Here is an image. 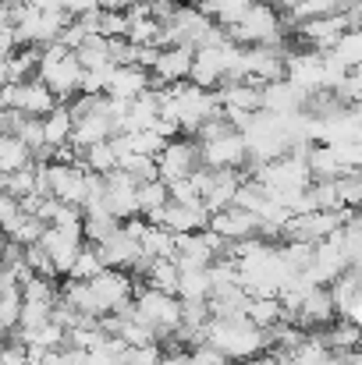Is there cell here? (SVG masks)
I'll return each instance as SVG.
<instances>
[{"instance_id":"1","label":"cell","mask_w":362,"mask_h":365,"mask_svg":"<svg viewBox=\"0 0 362 365\" xmlns=\"http://www.w3.org/2000/svg\"><path fill=\"white\" fill-rule=\"evenodd\" d=\"M203 341L213 344L228 362H235V365L270 351L266 330L252 327L245 316H210V319L203 323Z\"/></svg>"},{"instance_id":"2","label":"cell","mask_w":362,"mask_h":365,"mask_svg":"<svg viewBox=\"0 0 362 365\" xmlns=\"http://www.w3.org/2000/svg\"><path fill=\"white\" fill-rule=\"evenodd\" d=\"M224 36H228L231 43H238V46H281V43H288V39H284V36H288L284 18H281V11H277L273 4H266V0H252L238 21L224 25Z\"/></svg>"},{"instance_id":"3","label":"cell","mask_w":362,"mask_h":365,"mask_svg":"<svg viewBox=\"0 0 362 365\" xmlns=\"http://www.w3.org/2000/svg\"><path fill=\"white\" fill-rule=\"evenodd\" d=\"M128 312H131L139 323H146L156 341L171 337V334L181 327V298H178V294L153 291V287H146V284L135 287V298H131Z\"/></svg>"},{"instance_id":"4","label":"cell","mask_w":362,"mask_h":365,"mask_svg":"<svg viewBox=\"0 0 362 365\" xmlns=\"http://www.w3.org/2000/svg\"><path fill=\"white\" fill-rule=\"evenodd\" d=\"M217 21H210L192 0H178L171 18L164 21V39L160 46H203L210 36H213Z\"/></svg>"},{"instance_id":"5","label":"cell","mask_w":362,"mask_h":365,"mask_svg":"<svg viewBox=\"0 0 362 365\" xmlns=\"http://www.w3.org/2000/svg\"><path fill=\"white\" fill-rule=\"evenodd\" d=\"M348 29H359V7H348V11H338V14H320V18H306V21H295L291 25V36L298 43H306L309 50H331L334 39Z\"/></svg>"},{"instance_id":"6","label":"cell","mask_w":362,"mask_h":365,"mask_svg":"<svg viewBox=\"0 0 362 365\" xmlns=\"http://www.w3.org/2000/svg\"><path fill=\"white\" fill-rule=\"evenodd\" d=\"M54 103H61L39 78H25V82H0V110H18L25 118H43L54 110Z\"/></svg>"},{"instance_id":"7","label":"cell","mask_w":362,"mask_h":365,"mask_svg":"<svg viewBox=\"0 0 362 365\" xmlns=\"http://www.w3.org/2000/svg\"><path fill=\"white\" fill-rule=\"evenodd\" d=\"M89 284V294H93V305H96V316H111V312H124L128 305H131V298H135V280H131V273H124V269H104V273H96L93 280H86Z\"/></svg>"},{"instance_id":"8","label":"cell","mask_w":362,"mask_h":365,"mask_svg":"<svg viewBox=\"0 0 362 365\" xmlns=\"http://www.w3.org/2000/svg\"><path fill=\"white\" fill-rule=\"evenodd\" d=\"M156 160V178L160 181H174V178H188L199 163V142L192 135H174L164 142V149L153 156Z\"/></svg>"},{"instance_id":"9","label":"cell","mask_w":362,"mask_h":365,"mask_svg":"<svg viewBox=\"0 0 362 365\" xmlns=\"http://www.w3.org/2000/svg\"><path fill=\"white\" fill-rule=\"evenodd\" d=\"M146 220L167 227L171 235H196V231H203L210 224V210L203 202H192V206L188 202H167V206L146 213Z\"/></svg>"},{"instance_id":"10","label":"cell","mask_w":362,"mask_h":365,"mask_svg":"<svg viewBox=\"0 0 362 365\" xmlns=\"http://www.w3.org/2000/svg\"><path fill=\"white\" fill-rule=\"evenodd\" d=\"M39 245L46 248V255H50V262H54V269H57V277H61V273H68V266L75 262L79 248L86 245L82 224H64V227H54V224H50V227H43Z\"/></svg>"},{"instance_id":"11","label":"cell","mask_w":362,"mask_h":365,"mask_svg":"<svg viewBox=\"0 0 362 365\" xmlns=\"http://www.w3.org/2000/svg\"><path fill=\"white\" fill-rule=\"evenodd\" d=\"M100 185H104V202H107V213L114 220H128V217H139V202H135V178L128 170H107L100 174Z\"/></svg>"},{"instance_id":"12","label":"cell","mask_w":362,"mask_h":365,"mask_svg":"<svg viewBox=\"0 0 362 365\" xmlns=\"http://www.w3.org/2000/svg\"><path fill=\"white\" fill-rule=\"evenodd\" d=\"M199 163L206 170H221V167H245V138L241 131H224L210 142H199Z\"/></svg>"},{"instance_id":"13","label":"cell","mask_w":362,"mask_h":365,"mask_svg":"<svg viewBox=\"0 0 362 365\" xmlns=\"http://www.w3.org/2000/svg\"><path fill=\"white\" fill-rule=\"evenodd\" d=\"M306 89H298L295 82H288V78H273V82H266V86H259V110H270V114H281V118H288V114H298L302 107H306Z\"/></svg>"},{"instance_id":"14","label":"cell","mask_w":362,"mask_h":365,"mask_svg":"<svg viewBox=\"0 0 362 365\" xmlns=\"http://www.w3.org/2000/svg\"><path fill=\"white\" fill-rule=\"evenodd\" d=\"M206 227H210L213 235H221L224 242H241V238H252V235L259 231V217L231 202V206H221V210H213Z\"/></svg>"},{"instance_id":"15","label":"cell","mask_w":362,"mask_h":365,"mask_svg":"<svg viewBox=\"0 0 362 365\" xmlns=\"http://www.w3.org/2000/svg\"><path fill=\"white\" fill-rule=\"evenodd\" d=\"M188 68H192V46H160L149 75L153 86H171V82H188Z\"/></svg>"},{"instance_id":"16","label":"cell","mask_w":362,"mask_h":365,"mask_svg":"<svg viewBox=\"0 0 362 365\" xmlns=\"http://www.w3.org/2000/svg\"><path fill=\"white\" fill-rule=\"evenodd\" d=\"M149 86H153V75H149L146 68H139V64H114L104 96H114V100H135V96H142Z\"/></svg>"},{"instance_id":"17","label":"cell","mask_w":362,"mask_h":365,"mask_svg":"<svg viewBox=\"0 0 362 365\" xmlns=\"http://www.w3.org/2000/svg\"><path fill=\"white\" fill-rule=\"evenodd\" d=\"M39 121H43V149L36 153V160H50V149L64 145L71 135V110L68 103H54V110L43 114Z\"/></svg>"},{"instance_id":"18","label":"cell","mask_w":362,"mask_h":365,"mask_svg":"<svg viewBox=\"0 0 362 365\" xmlns=\"http://www.w3.org/2000/svg\"><path fill=\"white\" fill-rule=\"evenodd\" d=\"M238 181H241V170H235V167L210 170V185H206V192H203V206H206L210 213L221 210V206H231Z\"/></svg>"},{"instance_id":"19","label":"cell","mask_w":362,"mask_h":365,"mask_svg":"<svg viewBox=\"0 0 362 365\" xmlns=\"http://www.w3.org/2000/svg\"><path fill=\"white\" fill-rule=\"evenodd\" d=\"M213 96H217L221 107H231V110H245V114L259 110V86L245 82V78L241 82H221L213 89Z\"/></svg>"},{"instance_id":"20","label":"cell","mask_w":362,"mask_h":365,"mask_svg":"<svg viewBox=\"0 0 362 365\" xmlns=\"http://www.w3.org/2000/svg\"><path fill=\"white\" fill-rule=\"evenodd\" d=\"M348 7H359V0H295L284 18V29L291 32L295 21H306V18H320V14H338V11H348Z\"/></svg>"},{"instance_id":"21","label":"cell","mask_w":362,"mask_h":365,"mask_svg":"<svg viewBox=\"0 0 362 365\" xmlns=\"http://www.w3.org/2000/svg\"><path fill=\"white\" fill-rule=\"evenodd\" d=\"M139 277H142V284L153 287V291L178 294V266H174V259H149Z\"/></svg>"},{"instance_id":"22","label":"cell","mask_w":362,"mask_h":365,"mask_svg":"<svg viewBox=\"0 0 362 365\" xmlns=\"http://www.w3.org/2000/svg\"><path fill=\"white\" fill-rule=\"evenodd\" d=\"M39 68V46H14L7 53V68H4V82H25L36 78Z\"/></svg>"},{"instance_id":"23","label":"cell","mask_w":362,"mask_h":365,"mask_svg":"<svg viewBox=\"0 0 362 365\" xmlns=\"http://www.w3.org/2000/svg\"><path fill=\"white\" fill-rule=\"evenodd\" d=\"M139 245H142V255H149V259H174V235L167 227H160V224L146 220V227L139 235Z\"/></svg>"},{"instance_id":"24","label":"cell","mask_w":362,"mask_h":365,"mask_svg":"<svg viewBox=\"0 0 362 365\" xmlns=\"http://www.w3.org/2000/svg\"><path fill=\"white\" fill-rule=\"evenodd\" d=\"M327 53H331V57H334L345 71H356V68H362V32H359V29L341 32Z\"/></svg>"},{"instance_id":"25","label":"cell","mask_w":362,"mask_h":365,"mask_svg":"<svg viewBox=\"0 0 362 365\" xmlns=\"http://www.w3.org/2000/svg\"><path fill=\"white\" fill-rule=\"evenodd\" d=\"M32 160H36V156H32V149H29L18 135L0 131V170H4V174L21 170V167H29Z\"/></svg>"},{"instance_id":"26","label":"cell","mask_w":362,"mask_h":365,"mask_svg":"<svg viewBox=\"0 0 362 365\" xmlns=\"http://www.w3.org/2000/svg\"><path fill=\"white\" fill-rule=\"evenodd\" d=\"M281 316H284V309H281L277 294H259V298H248V305H245V319L259 330L273 327Z\"/></svg>"},{"instance_id":"27","label":"cell","mask_w":362,"mask_h":365,"mask_svg":"<svg viewBox=\"0 0 362 365\" xmlns=\"http://www.w3.org/2000/svg\"><path fill=\"white\" fill-rule=\"evenodd\" d=\"M210 21H217L221 29L224 25H231V21H238L241 14H245V7L252 4V0H192Z\"/></svg>"},{"instance_id":"28","label":"cell","mask_w":362,"mask_h":365,"mask_svg":"<svg viewBox=\"0 0 362 365\" xmlns=\"http://www.w3.org/2000/svg\"><path fill=\"white\" fill-rule=\"evenodd\" d=\"M135 202H139V217H146V213L167 206V202H171V195H167V181H160V178L139 181V185H135Z\"/></svg>"},{"instance_id":"29","label":"cell","mask_w":362,"mask_h":365,"mask_svg":"<svg viewBox=\"0 0 362 365\" xmlns=\"http://www.w3.org/2000/svg\"><path fill=\"white\" fill-rule=\"evenodd\" d=\"M210 273L206 269H178V298L181 302H206Z\"/></svg>"},{"instance_id":"30","label":"cell","mask_w":362,"mask_h":365,"mask_svg":"<svg viewBox=\"0 0 362 365\" xmlns=\"http://www.w3.org/2000/svg\"><path fill=\"white\" fill-rule=\"evenodd\" d=\"M82 167L93 170V174H107V170H114V167H118V153H114L111 138L86 145V149H82Z\"/></svg>"},{"instance_id":"31","label":"cell","mask_w":362,"mask_h":365,"mask_svg":"<svg viewBox=\"0 0 362 365\" xmlns=\"http://www.w3.org/2000/svg\"><path fill=\"white\" fill-rule=\"evenodd\" d=\"M107 266H104V259H100V252H96V245H82L79 248V255H75V262L68 266V273L64 277H71V280H93L96 273H104Z\"/></svg>"},{"instance_id":"32","label":"cell","mask_w":362,"mask_h":365,"mask_svg":"<svg viewBox=\"0 0 362 365\" xmlns=\"http://www.w3.org/2000/svg\"><path fill=\"white\" fill-rule=\"evenodd\" d=\"M21 262L36 273V277H46V280H57V269H54V262H50V255H46V248L39 242L32 245H21Z\"/></svg>"},{"instance_id":"33","label":"cell","mask_w":362,"mask_h":365,"mask_svg":"<svg viewBox=\"0 0 362 365\" xmlns=\"http://www.w3.org/2000/svg\"><path fill=\"white\" fill-rule=\"evenodd\" d=\"M334 188H338V199H341V206H345V210H359V202H362L359 170H348V174L334 178Z\"/></svg>"},{"instance_id":"34","label":"cell","mask_w":362,"mask_h":365,"mask_svg":"<svg viewBox=\"0 0 362 365\" xmlns=\"http://www.w3.org/2000/svg\"><path fill=\"white\" fill-rule=\"evenodd\" d=\"M164 355V348L153 341V344H135V348H124L121 351V362L124 365H156Z\"/></svg>"},{"instance_id":"35","label":"cell","mask_w":362,"mask_h":365,"mask_svg":"<svg viewBox=\"0 0 362 365\" xmlns=\"http://www.w3.org/2000/svg\"><path fill=\"white\" fill-rule=\"evenodd\" d=\"M118 167L121 170H128L135 181H149V178H156V160H153V156H121Z\"/></svg>"},{"instance_id":"36","label":"cell","mask_w":362,"mask_h":365,"mask_svg":"<svg viewBox=\"0 0 362 365\" xmlns=\"http://www.w3.org/2000/svg\"><path fill=\"white\" fill-rule=\"evenodd\" d=\"M96 32H100L104 39H118V36H124V32H128V14H124V11H100Z\"/></svg>"},{"instance_id":"37","label":"cell","mask_w":362,"mask_h":365,"mask_svg":"<svg viewBox=\"0 0 362 365\" xmlns=\"http://www.w3.org/2000/svg\"><path fill=\"white\" fill-rule=\"evenodd\" d=\"M29 149H32V156L43 149V121L39 118H21V124H18V131H14Z\"/></svg>"},{"instance_id":"38","label":"cell","mask_w":362,"mask_h":365,"mask_svg":"<svg viewBox=\"0 0 362 365\" xmlns=\"http://www.w3.org/2000/svg\"><path fill=\"white\" fill-rule=\"evenodd\" d=\"M18 210H21V206H18V199H14V195H7V192H0V227H4Z\"/></svg>"},{"instance_id":"39","label":"cell","mask_w":362,"mask_h":365,"mask_svg":"<svg viewBox=\"0 0 362 365\" xmlns=\"http://www.w3.org/2000/svg\"><path fill=\"white\" fill-rule=\"evenodd\" d=\"M21 4L32 11H64L68 7V0H21Z\"/></svg>"},{"instance_id":"40","label":"cell","mask_w":362,"mask_h":365,"mask_svg":"<svg viewBox=\"0 0 362 365\" xmlns=\"http://www.w3.org/2000/svg\"><path fill=\"white\" fill-rule=\"evenodd\" d=\"M71 18H79V14H89V11H96V0H68V7H64Z\"/></svg>"},{"instance_id":"41","label":"cell","mask_w":362,"mask_h":365,"mask_svg":"<svg viewBox=\"0 0 362 365\" xmlns=\"http://www.w3.org/2000/svg\"><path fill=\"white\" fill-rule=\"evenodd\" d=\"M135 0H96V7L100 11H124V7H131Z\"/></svg>"}]
</instances>
